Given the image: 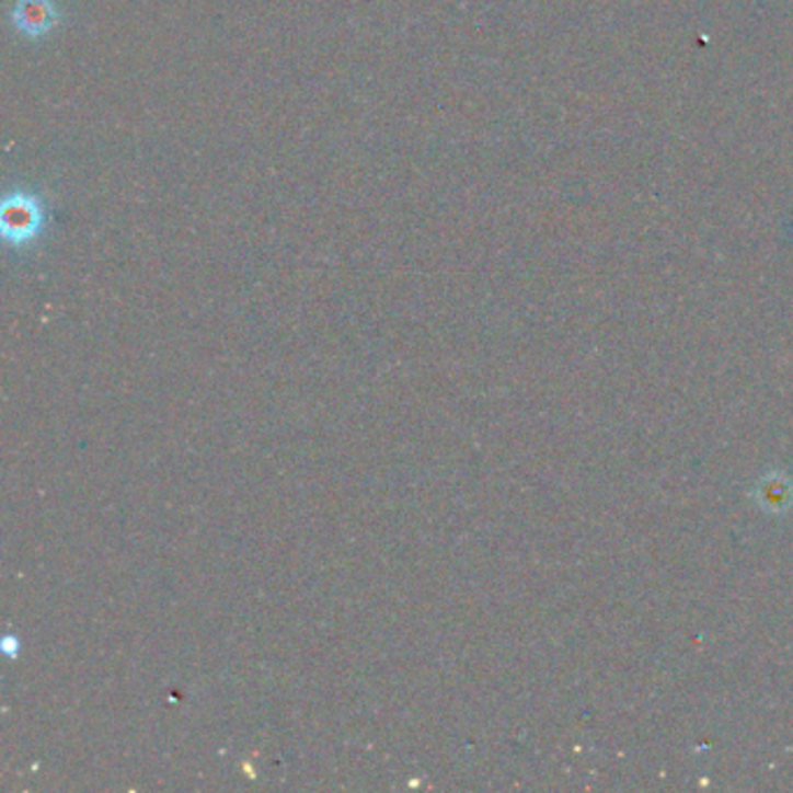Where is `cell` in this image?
Segmentation results:
<instances>
[{
	"label": "cell",
	"instance_id": "cell-1",
	"mask_svg": "<svg viewBox=\"0 0 793 793\" xmlns=\"http://www.w3.org/2000/svg\"><path fill=\"white\" fill-rule=\"evenodd\" d=\"M47 226V207L37 194L14 188L3 198L0 207V233L10 248H26L43 235Z\"/></svg>",
	"mask_w": 793,
	"mask_h": 793
},
{
	"label": "cell",
	"instance_id": "cell-2",
	"mask_svg": "<svg viewBox=\"0 0 793 793\" xmlns=\"http://www.w3.org/2000/svg\"><path fill=\"white\" fill-rule=\"evenodd\" d=\"M61 22V12L54 5V0H16L12 8L14 28L31 37H45Z\"/></svg>",
	"mask_w": 793,
	"mask_h": 793
},
{
	"label": "cell",
	"instance_id": "cell-3",
	"mask_svg": "<svg viewBox=\"0 0 793 793\" xmlns=\"http://www.w3.org/2000/svg\"><path fill=\"white\" fill-rule=\"evenodd\" d=\"M759 498L768 509H782L793 501V489L786 480L772 475L761 484Z\"/></svg>",
	"mask_w": 793,
	"mask_h": 793
}]
</instances>
